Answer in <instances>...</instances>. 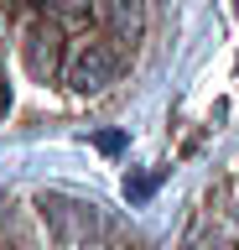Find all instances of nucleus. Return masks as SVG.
Wrapping results in <instances>:
<instances>
[{
    "instance_id": "39448f33",
    "label": "nucleus",
    "mask_w": 239,
    "mask_h": 250,
    "mask_svg": "<svg viewBox=\"0 0 239 250\" xmlns=\"http://www.w3.org/2000/svg\"><path fill=\"white\" fill-rule=\"evenodd\" d=\"M0 115H5V83H0Z\"/></svg>"
},
{
    "instance_id": "f03ea898",
    "label": "nucleus",
    "mask_w": 239,
    "mask_h": 250,
    "mask_svg": "<svg viewBox=\"0 0 239 250\" xmlns=\"http://www.w3.org/2000/svg\"><path fill=\"white\" fill-rule=\"evenodd\" d=\"M94 11L114 37H135L141 31V0H94Z\"/></svg>"
},
{
    "instance_id": "20e7f679",
    "label": "nucleus",
    "mask_w": 239,
    "mask_h": 250,
    "mask_svg": "<svg viewBox=\"0 0 239 250\" xmlns=\"http://www.w3.org/2000/svg\"><path fill=\"white\" fill-rule=\"evenodd\" d=\"M52 5H57V11H78L83 0H52Z\"/></svg>"
},
{
    "instance_id": "f257e3e1",
    "label": "nucleus",
    "mask_w": 239,
    "mask_h": 250,
    "mask_svg": "<svg viewBox=\"0 0 239 250\" xmlns=\"http://www.w3.org/2000/svg\"><path fill=\"white\" fill-rule=\"evenodd\" d=\"M114 68H120V52L110 42H83L73 52V62H68V83L73 89H104L114 78Z\"/></svg>"
},
{
    "instance_id": "7ed1b4c3",
    "label": "nucleus",
    "mask_w": 239,
    "mask_h": 250,
    "mask_svg": "<svg viewBox=\"0 0 239 250\" xmlns=\"http://www.w3.org/2000/svg\"><path fill=\"white\" fill-rule=\"evenodd\" d=\"M26 42H32V73H52V68H57V37H52L47 26H32V37H26Z\"/></svg>"
}]
</instances>
